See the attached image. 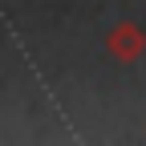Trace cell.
<instances>
[{"instance_id": "6da1fadb", "label": "cell", "mask_w": 146, "mask_h": 146, "mask_svg": "<svg viewBox=\"0 0 146 146\" xmlns=\"http://www.w3.org/2000/svg\"><path fill=\"white\" fill-rule=\"evenodd\" d=\"M106 49H110V57L114 61H138L142 53H146V33L134 25V21H122V25H114L110 29V36H106Z\"/></svg>"}]
</instances>
